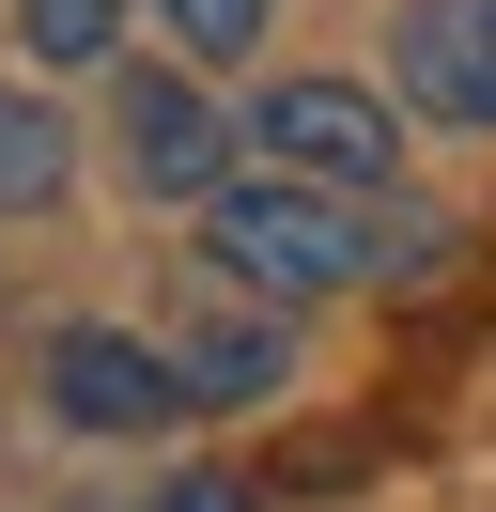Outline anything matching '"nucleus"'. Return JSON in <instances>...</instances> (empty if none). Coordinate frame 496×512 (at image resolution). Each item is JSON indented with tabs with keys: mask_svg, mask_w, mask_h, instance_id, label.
Segmentation results:
<instances>
[{
	"mask_svg": "<svg viewBox=\"0 0 496 512\" xmlns=\"http://www.w3.org/2000/svg\"><path fill=\"white\" fill-rule=\"evenodd\" d=\"M124 512H264V481H248V466H171L155 497H124Z\"/></svg>",
	"mask_w": 496,
	"mask_h": 512,
	"instance_id": "9d476101",
	"label": "nucleus"
},
{
	"mask_svg": "<svg viewBox=\"0 0 496 512\" xmlns=\"http://www.w3.org/2000/svg\"><path fill=\"white\" fill-rule=\"evenodd\" d=\"M62 171H78V140H62V109L31 94V78H0V218H47Z\"/></svg>",
	"mask_w": 496,
	"mask_h": 512,
	"instance_id": "0eeeda50",
	"label": "nucleus"
},
{
	"mask_svg": "<svg viewBox=\"0 0 496 512\" xmlns=\"http://www.w3.org/2000/svg\"><path fill=\"white\" fill-rule=\"evenodd\" d=\"M171 373H186V404H279V388H295V342H279L264 311H186Z\"/></svg>",
	"mask_w": 496,
	"mask_h": 512,
	"instance_id": "423d86ee",
	"label": "nucleus"
},
{
	"mask_svg": "<svg viewBox=\"0 0 496 512\" xmlns=\"http://www.w3.org/2000/svg\"><path fill=\"white\" fill-rule=\"evenodd\" d=\"M140 16H171V47H186V63H248L279 0H140Z\"/></svg>",
	"mask_w": 496,
	"mask_h": 512,
	"instance_id": "1a4fd4ad",
	"label": "nucleus"
},
{
	"mask_svg": "<svg viewBox=\"0 0 496 512\" xmlns=\"http://www.w3.org/2000/svg\"><path fill=\"white\" fill-rule=\"evenodd\" d=\"M434 249H450L434 218H388L357 187H295V171H233L202 202V264L233 295H279V311L357 295V280H434Z\"/></svg>",
	"mask_w": 496,
	"mask_h": 512,
	"instance_id": "f257e3e1",
	"label": "nucleus"
},
{
	"mask_svg": "<svg viewBox=\"0 0 496 512\" xmlns=\"http://www.w3.org/2000/svg\"><path fill=\"white\" fill-rule=\"evenodd\" d=\"M124 16H140V0H16V32H31V63H109V47H124Z\"/></svg>",
	"mask_w": 496,
	"mask_h": 512,
	"instance_id": "6e6552de",
	"label": "nucleus"
},
{
	"mask_svg": "<svg viewBox=\"0 0 496 512\" xmlns=\"http://www.w3.org/2000/svg\"><path fill=\"white\" fill-rule=\"evenodd\" d=\"M109 125H124V171H140V202H217V187H233V125H217V94H202L186 63H140Z\"/></svg>",
	"mask_w": 496,
	"mask_h": 512,
	"instance_id": "20e7f679",
	"label": "nucleus"
},
{
	"mask_svg": "<svg viewBox=\"0 0 496 512\" xmlns=\"http://www.w3.org/2000/svg\"><path fill=\"white\" fill-rule=\"evenodd\" d=\"M47 404L78 419V435H171L186 373H171V342H140V326H47Z\"/></svg>",
	"mask_w": 496,
	"mask_h": 512,
	"instance_id": "7ed1b4c3",
	"label": "nucleus"
},
{
	"mask_svg": "<svg viewBox=\"0 0 496 512\" xmlns=\"http://www.w3.org/2000/svg\"><path fill=\"white\" fill-rule=\"evenodd\" d=\"M248 140H264V171H295V187H357V202H388V171H403L388 94H357V78H279V94L248 109Z\"/></svg>",
	"mask_w": 496,
	"mask_h": 512,
	"instance_id": "f03ea898",
	"label": "nucleus"
},
{
	"mask_svg": "<svg viewBox=\"0 0 496 512\" xmlns=\"http://www.w3.org/2000/svg\"><path fill=\"white\" fill-rule=\"evenodd\" d=\"M388 78L419 94V125H496V0H403Z\"/></svg>",
	"mask_w": 496,
	"mask_h": 512,
	"instance_id": "39448f33",
	"label": "nucleus"
}]
</instances>
